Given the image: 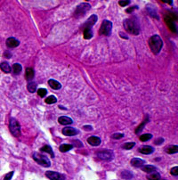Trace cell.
Here are the masks:
<instances>
[{
	"label": "cell",
	"instance_id": "cell-32",
	"mask_svg": "<svg viewBox=\"0 0 178 180\" xmlns=\"http://www.w3.org/2000/svg\"><path fill=\"white\" fill-rule=\"evenodd\" d=\"M146 9H147L148 13H150V15L151 17H155L156 19H159V17H158V13H157V12H156V9H153V8L150 9L148 6L146 7Z\"/></svg>",
	"mask_w": 178,
	"mask_h": 180
},
{
	"label": "cell",
	"instance_id": "cell-5",
	"mask_svg": "<svg viewBox=\"0 0 178 180\" xmlns=\"http://www.w3.org/2000/svg\"><path fill=\"white\" fill-rule=\"evenodd\" d=\"M90 9H91V6L88 3H82L77 6L75 13H74V16L76 18H79L81 16H84L88 11H90Z\"/></svg>",
	"mask_w": 178,
	"mask_h": 180
},
{
	"label": "cell",
	"instance_id": "cell-36",
	"mask_svg": "<svg viewBox=\"0 0 178 180\" xmlns=\"http://www.w3.org/2000/svg\"><path fill=\"white\" fill-rule=\"evenodd\" d=\"M177 170H178V167H177V166L173 167V168L171 169V170H170L171 175H172V176H178V172H177Z\"/></svg>",
	"mask_w": 178,
	"mask_h": 180
},
{
	"label": "cell",
	"instance_id": "cell-40",
	"mask_svg": "<svg viewBox=\"0 0 178 180\" xmlns=\"http://www.w3.org/2000/svg\"><path fill=\"white\" fill-rule=\"evenodd\" d=\"M163 142H164V139H163L162 137H159L158 139H156V140H155V145H161Z\"/></svg>",
	"mask_w": 178,
	"mask_h": 180
},
{
	"label": "cell",
	"instance_id": "cell-3",
	"mask_svg": "<svg viewBox=\"0 0 178 180\" xmlns=\"http://www.w3.org/2000/svg\"><path fill=\"white\" fill-rule=\"evenodd\" d=\"M32 157H33L34 161L37 164L41 165L42 167H47H47L51 166V162L46 155H44V154H42L40 152H33Z\"/></svg>",
	"mask_w": 178,
	"mask_h": 180
},
{
	"label": "cell",
	"instance_id": "cell-10",
	"mask_svg": "<svg viewBox=\"0 0 178 180\" xmlns=\"http://www.w3.org/2000/svg\"><path fill=\"white\" fill-rule=\"evenodd\" d=\"M61 133L66 137H73V136H76V135L78 134V130L75 128H72V127H66V128H62Z\"/></svg>",
	"mask_w": 178,
	"mask_h": 180
},
{
	"label": "cell",
	"instance_id": "cell-21",
	"mask_svg": "<svg viewBox=\"0 0 178 180\" xmlns=\"http://www.w3.org/2000/svg\"><path fill=\"white\" fill-rule=\"evenodd\" d=\"M83 35H84V38L85 39H90L93 38V30L92 29H89V28H86V29H83Z\"/></svg>",
	"mask_w": 178,
	"mask_h": 180
},
{
	"label": "cell",
	"instance_id": "cell-20",
	"mask_svg": "<svg viewBox=\"0 0 178 180\" xmlns=\"http://www.w3.org/2000/svg\"><path fill=\"white\" fill-rule=\"evenodd\" d=\"M40 151H41V152H47V153H49L52 158H54V153L53 149H52V147H51L50 145H44L43 147H41Z\"/></svg>",
	"mask_w": 178,
	"mask_h": 180
},
{
	"label": "cell",
	"instance_id": "cell-1",
	"mask_svg": "<svg viewBox=\"0 0 178 180\" xmlns=\"http://www.w3.org/2000/svg\"><path fill=\"white\" fill-rule=\"evenodd\" d=\"M125 30L133 35H138L140 33V26L136 19H126L123 21Z\"/></svg>",
	"mask_w": 178,
	"mask_h": 180
},
{
	"label": "cell",
	"instance_id": "cell-25",
	"mask_svg": "<svg viewBox=\"0 0 178 180\" xmlns=\"http://www.w3.org/2000/svg\"><path fill=\"white\" fill-rule=\"evenodd\" d=\"M149 121V117H148V115H146V118H145V120L140 124V126H138L137 128H136V134H139L143 129V128H144V126L147 124V122Z\"/></svg>",
	"mask_w": 178,
	"mask_h": 180
},
{
	"label": "cell",
	"instance_id": "cell-39",
	"mask_svg": "<svg viewBox=\"0 0 178 180\" xmlns=\"http://www.w3.org/2000/svg\"><path fill=\"white\" fill-rule=\"evenodd\" d=\"M136 8H138V6H132V7H129L128 9H126V12L127 13H131L132 12H134V11H135Z\"/></svg>",
	"mask_w": 178,
	"mask_h": 180
},
{
	"label": "cell",
	"instance_id": "cell-34",
	"mask_svg": "<svg viewBox=\"0 0 178 180\" xmlns=\"http://www.w3.org/2000/svg\"><path fill=\"white\" fill-rule=\"evenodd\" d=\"M136 145V143L135 142H128V143H126V144H124V145L122 146L124 149H126V150H130V149H132L134 146Z\"/></svg>",
	"mask_w": 178,
	"mask_h": 180
},
{
	"label": "cell",
	"instance_id": "cell-26",
	"mask_svg": "<svg viewBox=\"0 0 178 180\" xmlns=\"http://www.w3.org/2000/svg\"><path fill=\"white\" fill-rule=\"evenodd\" d=\"M27 88L29 90V92L30 93H35L37 90V83L34 81H30L29 82V84L27 85Z\"/></svg>",
	"mask_w": 178,
	"mask_h": 180
},
{
	"label": "cell",
	"instance_id": "cell-27",
	"mask_svg": "<svg viewBox=\"0 0 178 180\" xmlns=\"http://www.w3.org/2000/svg\"><path fill=\"white\" fill-rule=\"evenodd\" d=\"M21 71H22V67H21V65L20 64V63H14L13 65V73L14 74H20V72H21Z\"/></svg>",
	"mask_w": 178,
	"mask_h": 180
},
{
	"label": "cell",
	"instance_id": "cell-9",
	"mask_svg": "<svg viewBox=\"0 0 178 180\" xmlns=\"http://www.w3.org/2000/svg\"><path fill=\"white\" fill-rule=\"evenodd\" d=\"M97 20H98L97 15H95V14H92L90 17H89V18L85 21V22L84 25H83V29H86V28L92 29V27L96 23Z\"/></svg>",
	"mask_w": 178,
	"mask_h": 180
},
{
	"label": "cell",
	"instance_id": "cell-6",
	"mask_svg": "<svg viewBox=\"0 0 178 180\" xmlns=\"http://www.w3.org/2000/svg\"><path fill=\"white\" fill-rule=\"evenodd\" d=\"M97 157L102 161L110 162L114 159V153L111 150H102L97 152Z\"/></svg>",
	"mask_w": 178,
	"mask_h": 180
},
{
	"label": "cell",
	"instance_id": "cell-41",
	"mask_svg": "<svg viewBox=\"0 0 178 180\" xmlns=\"http://www.w3.org/2000/svg\"><path fill=\"white\" fill-rule=\"evenodd\" d=\"M74 144H77V145H75L76 146H78V147H83V144L80 142V141H78V140H75L74 142H73Z\"/></svg>",
	"mask_w": 178,
	"mask_h": 180
},
{
	"label": "cell",
	"instance_id": "cell-15",
	"mask_svg": "<svg viewBox=\"0 0 178 180\" xmlns=\"http://www.w3.org/2000/svg\"><path fill=\"white\" fill-rule=\"evenodd\" d=\"M165 21H166V22H167V24L168 28L170 29V30H172L173 32H175V33H176L177 29H176V25L174 24V21H173L171 18H169L168 16H165Z\"/></svg>",
	"mask_w": 178,
	"mask_h": 180
},
{
	"label": "cell",
	"instance_id": "cell-11",
	"mask_svg": "<svg viewBox=\"0 0 178 180\" xmlns=\"http://www.w3.org/2000/svg\"><path fill=\"white\" fill-rule=\"evenodd\" d=\"M19 45H20V41L17 38H15L11 37V38H8L6 39V46L8 47L14 48V47H17Z\"/></svg>",
	"mask_w": 178,
	"mask_h": 180
},
{
	"label": "cell",
	"instance_id": "cell-12",
	"mask_svg": "<svg viewBox=\"0 0 178 180\" xmlns=\"http://www.w3.org/2000/svg\"><path fill=\"white\" fill-rule=\"evenodd\" d=\"M101 138L96 136H91L87 138V143L92 146H98L101 145Z\"/></svg>",
	"mask_w": 178,
	"mask_h": 180
},
{
	"label": "cell",
	"instance_id": "cell-28",
	"mask_svg": "<svg viewBox=\"0 0 178 180\" xmlns=\"http://www.w3.org/2000/svg\"><path fill=\"white\" fill-rule=\"evenodd\" d=\"M166 152L169 154H174L178 152V146L177 145H170L166 149Z\"/></svg>",
	"mask_w": 178,
	"mask_h": 180
},
{
	"label": "cell",
	"instance_id": "cell-16",
	"mask_svg": "<svg viewBox=\"0 0 178 180\" xmlns=\"http://www.w3.org/2000/svg\"><path fill=\"white\" fill-rule=\"evenodd\" d=\"M58 122L61 125H71L73 123V120L68 116H61L58 119Z\"/></svg>",
	"mask_w": 178,
	"mask_h": 180
},
{
	"label": "cell",
	"instance_id": "cell-45",
	"mask_svg": "<svg viewBox=\"0 0 178 180\" xmlns=\"http://www.w3.org/2000/svg\"><path fill=\"white\" fill-rule=\"evenodd\" d=\"M165 180H166V179H165Z\"/></svg>",
	"mask_w": 178,
	"mask_h": 180
},
{
	"label": "cell",
	"instance_id": "cell-2",
	"mask_svg": "<svg viewBox=\"0 0 178 180\" xmlns=\"http://www.w3.org/2000/svg\"><path fill=\"white\" fill-rule=\"evenodd\" d=\"M150 47L154 55H158L163 47V41L159 35H153L149 39Z\"/></svg>",
	"mask_w": 178,
	"mask_h": 180
},
{
	"label": "cell",
	"instance_id": "cell-44",
	"mask_svg": "<svg viewBox=\"0 0 178 180\" xmlns=\"http://www.w3.org/2000/svg\"><path fill=\"white\" fill-rule=\"evenodd\" d=\"M162 2H164V3H168L169 5H173V1H172V0H168V1H167V0H163V1Z\"/></svg>",
	"mask_w": 178,
	"mask_h": 180
},
{
	"label": "cell",
	"instance_id": "cell-35",
	"mask_svg": "<svg viewBox=\"0 0 178 180\" xmlns=\"http://www.w3.org/2000/svg\"><path fill=\"white\" fill-rule=\"evenodd\" d=\"M122 137H124V134L122 133H114L111 135V138L112 139H121Z\"/></svg>",
	"mask_w": 178,
	"mask_h": 180
},
{
	"label": "cell",
	"instance_id": "cell-19",
	"mask_svg": "<svg viewBox=\"0 0 178 180\" xmlns=\"http://www.w3.org/2000/svg\"><path fill=\"white\" fill-rule=\"evenodd\" d=\"M48 85L54 90H58V89L61 88V84L59 81L54 80V79H49L48 80Z\"/></svg>",
	"mask_w": 178,
	"mask_h": 180
},
{
	"label": "cell",
	"instance_id": "cell-13",
	"mask_svg": "<svg viewBox=\"0 0 178 180\" xmlns=\"http://www.w3.org/2000/svg\"><path fill=\"white\" fill-rule=\"evenodd\" d=\"M138 152H141L142 154L149 155V154H151L154 152V148L152 146H150V145H143L138 149Z\"/></svg>",
	"mask_w": 178,
	"mask_h": 180
},
{
	"label": "cell",
	"instance_id": "cell-42",
	"mask_svg": "<svg viewBox=\"0 0 178 180\" xmlns=\"http://www.w3.org/2000/svg\"><path fill=\"white\" fill-rule=\"evenodd\" d=\"M83 128H84L85 130H86V131H91V130H93L92 126H84Z\"/></svg>",
	"mask_w": 178,
	"mask_h": 180
},
{
	"label": "cell",
	"instance_id": "cell-29",
	"mask_svg": "<svg viewBox=\"0 0 178 180\" xmlns=\"http://www.w3.org/2000/svg\"><path fill=\"white\" fill-rule=\"evenodd\" d=\"M120 176H121L122 178L127 179V180H128V179H131V178L133 177V174H132L130 171H128V170H123V171H121Z\"/></svg>",
	"mask_w": 178,
	"mask_h": 180
},
{
	"label": "cell",
	"instance_id": "cell-37",
	"mask_svg": "<svg viewBox=\"0 0 178 180\" xmlns=\"http://www.w3.org/2000/svg\"><path fill=\"white\" fill-rule=\"evenodd\" d=\"M13 173H14V171H11V172L7 173V174L5 176L4 180H11L12 177H13Z\"/></svg>",
	"mask_w": 178,
	"mask_h": 180
},
{
	"label": "cell",
	"instance_id": "cell-17",
	"mask_svg": "<svg viewBox=\"0 0 178 180\" xmlns=\"http://www.w3.org/2000/svg\"><path fill=\"white\" fill-rule=\"evenodd\" d=\"M0 69H1L2 72H4L5 73H10L11 72V66L7 62H3L0 63Z\"/></svg>",
	"mask_w": 178,
	"mask_h": 180
},
{
	"label": "cell",
	"instance_id": "cell-31",
	"mask_svg": "<svg viewBox=\"0 0 178 180\" xmlns=\"http://www.w3.org/2000/svg\"><path fill=\"white\" fill-rule=\"evenodd\" d=\"M44 102H46L47 104H53V103H55L57 102V98L55 96H50L47 97V99Z\"/></svg>",
	"mask_w": 178,
	"mask_h": 180
},
{
	"label": "cell",
	"instance_id": "cell-24",
	"mask_svg": "<svg viewBox=\"0 0 178 180\" xmlns=\"http://www.w3.org/2000/svg\"><path fill=\"white\" fill-rule=\"evenodd\" d=\"M143 171L146 172V173H151V172H154L157 170V168L155 166H152V165H145L142 168Z\"/></svg>",
	"mask_w": 178,
	"mask_h": 180
},
{
	"label": "cell",
	"instance_id": "cell-33",
	"mask_svg": "<svg viewBox=\"0 0 178 180\" xmlns=\"http://www.w3.org/2000/svg\"><path fill=\"white\" fill-rule=\"evenodd\" d=\"M37 94L40 97H44L47 94V90L46 88H39L37 90Z\"/></svg>",
	"mask_w": 178,
	"mask_h": 180
},
{
	"label": "cell",
	"instance_id": "cell-22",
	"mask_svg": "<svg viewBox=\"0 0 178 180\" xmlns=\"http://www.w3.org/2000/svg\"><path fill=\"white\" fill-rule=\"evenodd\" d=\"M72 148H73V145H69V144H62V145H61V146L59 147V150H60L61 152H67L71 151Z\"/></svg>",
	"mask_w": 178,
	"mask_h": 180
},
{
	"label": "cell",
	"instance_id": "cell-18",
	"mask_svg": "<svg viewBox=\"0 0 178 180\" xmlns=\"http://www.w3.org/2000/svg\"><path fill=\"white\" fill-rule=\"evenodd\" d=\"M35 77V72L32 68H27L26 69V73H25V78L28 81H31Z\"/></svg>",
	"mask_w": 178,
	"mask_h": 180
},
{
	"label": "cell",
	"instance_id": "cell-30",
	"mask_svg": "<svg viewBox=\"0 0 178 180\" xmlns=\"http://www.w3.org/2000/svg\"><path fill=\"white\" fill-rule=\"evenodd\" d=\"M152 138V135L151 134H143L140 137V140L142 142H146V141H149Z\"/></svg>",
	"mask_w": 178,
	"mask_h": 180
},
{
	"label": "cell",
	"instance_id": "cell-8",
	"mask_svg": "<svg viewBox=\"0 0 178 180\" xmlns=\"http://www.w3.org/2000/svg\"><path fill=\"white\" fill-rule=\"evenodd\" d=\"M46 176L50 180H65L66 177L63 174L55 171H47Z\"/></svg>",
	"mask_w": 178,
	"mask_h": 180
},
{
	"label": "cell",
	"instance_id": "cell-14",
	"mask_svg": "<svg viewBox=\"0 0 178 180\" xmlns=\"http://www.w3.org/2000/svg\"><path fill=\"white\" fill-rule=\"evenodd\" d=\"M145 163H146V162L141 158H133L131 160V165L136 167V168H141L143 165H145Z\"/></svg>",
	"mask_w": 178,
	"mask_h": 180
},
{
	"label": "cell",
	"instance_id": "cell-7",
	"mask_svg": "<svg viewBox=\"0 0 178 180\" xmlns=\"http://www.w3.org/2000/svg\"><path fill=\"white\" fill-rule=\"evenodd\" d=\"M111 30H112V22L108 21V20H104L102 21V25H101L99 32H100L101 35L109 36L110 33H111Z\"/></svg>",
	"mask_w": 178,
	"mask_h": 180
},
{
	"label": "cell",
	"instance_id": "cell-38",
	"mask_svg": "<svg viewBox=\"0 0 178 180\" xmlns=\"http://www.w3.org/2000/svg\"><path fill=\"white\" fill-rule=\"evenodd\" d=\"M130 0H126V1H119V6H127V5H129L130 4Z\"/></svg>",
	"mask_w": 178,
	"mask_h": 180
},
{
	"label": "cell",
	"instance_id": "cell-4",
	"mask_svg": "<svg viewBox=\"0 0 178 180\" xmlns=\"http://www.w3.org/2000/svg\"><path fill=\"white\" fill-rule=\"evenodd\" d=\"M9 129L13 134V136H14L15 137H19L20 136V125L15 118L10 119Z\"/></svg>",
	"mask_w": 178,
	"mask_h": 180
},
{
	"label": "cell",
	"instance_id": "cell-23",
	"mask_svg": "<svg viewBox=\"0 0 178 180\" xmlns=\"http://www.w3.org/2000/svg\"><path fill=\"white\" fill-rule=\"evenodd\" d=\"M147 178L149 180H160V174L154 171V172L149 173V175L147 176Z\"/></svg>",
	"mask_w": 178,
	"mask_h": 180
},
{
	"label": "cell",
	"instance_id": "cell-43",
	"mask_svg": "<svg viewBox=\"0 0 178 180\" xmlns=\"http://www.w3.org/2000/svg\"><path fill=\"white\" fill-rule=\"evenodd\" d=\"M119 36L122 38H124V39H128V37L126 35V34H124V33H122V32H120L119 33Z\"/></svg>",
	"mask_w": 178,
	"mask_h": 180
}]
</instances>
